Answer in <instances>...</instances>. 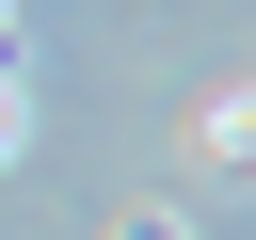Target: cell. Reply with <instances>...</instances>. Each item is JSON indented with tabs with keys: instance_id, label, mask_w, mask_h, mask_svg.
I'll return each instance as SVG.
<instances>
[{
	"instance_id": "2",
	"label": "cell",
	"mask_w": 256,
	"mask_h": 240,
	"mask_svg": "<svg viewBox=\"0 0 256 240\" xmlns=\"http://www.w3.org/2000/svg\"><path fill=\"white\" fill-rule=\"evenodd\" d=\"M112 240H192V208H160V192H144V208H112Z\"/></svg>"
},
{
	"instance_id": "1",
	"label": "cell",
	"mask_w": 256,
	"mask_h": 240,
	"mask_svg": "<svg viewBox=\"0 0 256 240\" xmlns=\"http://www.w3.org/2000/svg\"><path fill=\"white\" fill-rule=\"evenodd\" d=\"M240 144H256V112H240V96H208V112H192V160H208V176H240Z\"/></svg>"
},
{
	"instance_id": "4",
	"label": "cell",
	"mask_w": 256,
	"mask_h": 240,
	"mask_svg": "<svg viewBox=\"0 0 256 240\" xmlns=\"http://www.w3.org/2000/svg\"><path fill=\"white\" fill-rule=\"evenodd\" d=\"M0 48H16V0H0Z\"/></svg>"
},
{
	"instance_id": "3",
	"label": "cell",
	"mask_w": 256,
	"mask_h": 240,
	"mask_svg": "<svg viewBox=\"0 0 256 240\" xmlns=\"http://www.w3.org/2000/svg\"><path fill=\"white\" fill-rule=\"evenodd\" d=\"M16 144H32V96H16V64H0V160H16Z\"/></svg>"
}]
</instances>
